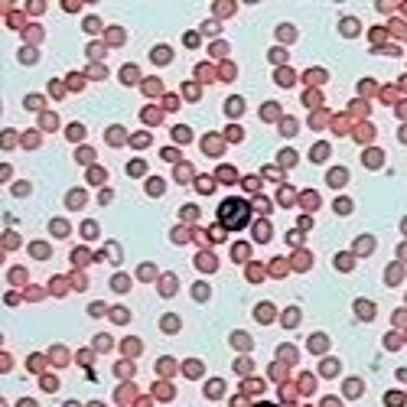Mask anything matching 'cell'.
I'll return each instance as SVG.
<instances>
[{"label": "cell", "instance_id": "obj_2", "mask_svg": "<svg viewBox=\"0 0 407 407\" xmlns=\"http://www.w3.org/2000/svg\"><path fill=\"white\" fill-rule=\"evenodd\" d=\"M261 407H274V404H261Z\"/></svg>", "mask_w": 407, "mask_h": 407}, {"label": "cell", "instance_id": "obj_1", "mask_svg": "<svg viewBox=\"0 0 407 407\" xmlns=\"http://www.w3.org/2000/svg\"><path fill=\"white\" fill-rule=\"evenodd\" d=\"M248 202H241V199H225L222 202V208H218V218H222L228 228H238V225H245L248 222Z\"/></svg>", "mask_w": 407, "mask_h": 407}]
</instances>
